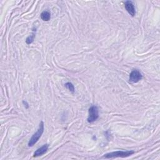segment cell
<instances>
[{"instance_id":"cell-1","label":"cell","mask_w":160,"mask_h":160,"mask_svg":"<svg viewBox=\"0 0 160 160\" xmlns=\"http://www.w3.org/2000/svg\"><path fill=\"white\" fill-rule=\"evenodd\" d=\"M44 132V123L43 121H41L39 128L37 130V131L33 134L32 137L30 138L29 142H28V146L32 147L38 141L42 134Z\"/></svg>"},{"instance_id":"cell-2","label":"cell","mask_w":160,"mask_h":160,"mask_svg":"<svg viewBox=\"0 0 160 160\" xmlns=\"http://www.w3.org/2000/svg\"><path fill=\"white\" fill-rule=\"evenodd\" d=\"M133 151H117L112 153H109L103 156L105 158H126L133 155Z\"/></svg>"},{"instance_id":"cell-3","label":"cell","mask_w":160,"mask_h":160,"mask_svg":"<svg viewBox=\"0 0 160 160\" xmlns=\"http://www.w3.org/2000/svg\"><path fill=\"white\" fill-rule=\"evenodd\" d=\"M99 118V111L97 106H93L89 109V116L88 118V121L89 123H93L97 120Z\"/></svg>"},{"instance_id":"cell-4","label":"cell","mask_w":160,"mask_h":160,"mask_svg":"<svg viewBox=\"0 0 160 160\" xmlns=\"http://www.w3.org/2000/svg\"><path fill=\"white\" fill-rule=\"evenodd\" d=\"M143 78V75L141 73L138 69H133L130 75L129 80L131 83H136L141 80Z\"/></svg>"},{"instance_id":"cell-5","label":"cell","mask_w":160,"mask_h":160,"mask_svg":"<svg viewBox=\"0 0 160 160\" xmlns=\"http://www.w3.org/2000/svg\"><path fill=\"white\" fill-rule=\"evenodd\" d=\"M125 6L126 11H128V13L131 16H134L135 14H136V11H135V8L133 2L131 1L126 2L125 3Z\"/></svg>"},{"instance_id":"cell-6","label":"cell","mask_w":160,"mask_h":160,"mask_svg":"<svg viewBox=\"0 0 160 160\" xmlns=\"http://www.w3.org/2000/svg\"><path fill=\"white\" fill-rule=\"evenodd\" d=\"M48 148H49V145L48 144L43 145V146L40 148H38L34 153L33 156L34 157H38V156H42L43 155H44V153H46L47 152V151L48 150Z\"/></svg>"},{"instance_id":"cell-7","label":"cell","mask_w":160,"mask_h":160,"mask_svg":"<svg viewBox=\"0 0 160 160\" xmlns=\"http://www.w3.org/2000/svg\"><path fill=\"white\" fill-rule=\"evenodd\" d=\"M41 18L44 21H48L51 18V14L49 11H44L41 14Z\"/></svg>"},{"instance_id":"cell-8","label":"cell","mask_w":160,"mask_h":160,"mask_svg":"<svg viewBox=\"0 0 160 160\" xmlns=\"http://www.w3.org/2000/svg\"><path fill=\"white\" fill-rule=\"evenodd\" d=\"M35 38V33L34 31L33 32V33L31 34V35L29 36L28 38H27L26 40V43L28 44H30L31 43H33V41H34V39Z\"/></svg>"},{"instance_id":"cell-9","label":"cell","mask_w":160,"mask_h":160,"mask_svg":"<svg viewBox=\"0 0 160 160\" xmlns=\"http://www.w3.org/2000/svg\"><path fill=\"white\" fill-rule=\"evenodd\" d=\"M65 87L71 92H75V87H74V85L71 83H66L65 84Z\"/></svg>"},{"instance_id":"cell-10","label":"cell","mask_w":160,"mask_h":160,"mask_svg":"<svg viewBox=\"0 0 160 160\" xmlns=\"http://www.w3.org/2000/svg\"><path fill=\"white\" fill-rule=\"evenodd\" d=\"M23 103V104L24 105V106H26V108H29L28 104V103H27V101H24Z\"/></svg>"}]
</instances>
